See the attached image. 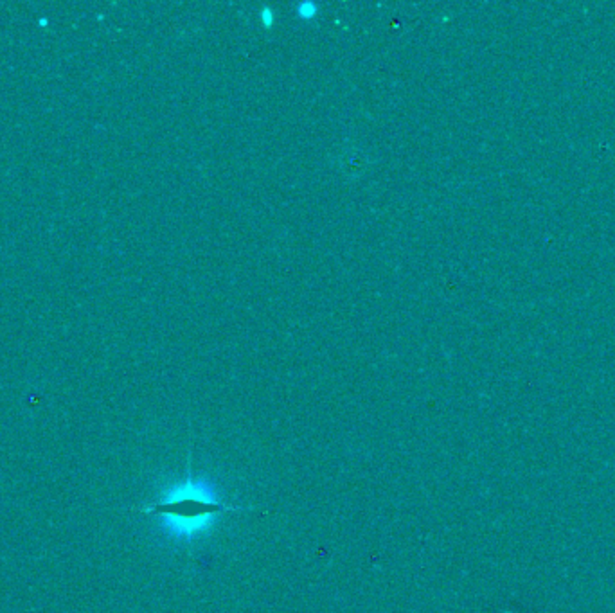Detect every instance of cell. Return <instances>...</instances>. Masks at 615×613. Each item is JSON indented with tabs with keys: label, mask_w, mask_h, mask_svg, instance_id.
Listing matches in <instances>:
<instances>
[{
	"label": "cell",
	"mask_w": 615,
	"mask_h": 613,
	"mask_svg": "<svg viewBox=\"0 0 615 613\" xmlns=\"http://www.w3.org/2000/svg\"><path fill=\"white\" fill-rule=\"evenodd\" d=\"M144 513L159 516H171L179 520H198L209 516L225 515V513H238L243 507L227 506L214 500L198 497V495H184L170 502H157L153 506L143 509Z\"/></svg>",
	"instance_id": "1"
}]
</instances>
